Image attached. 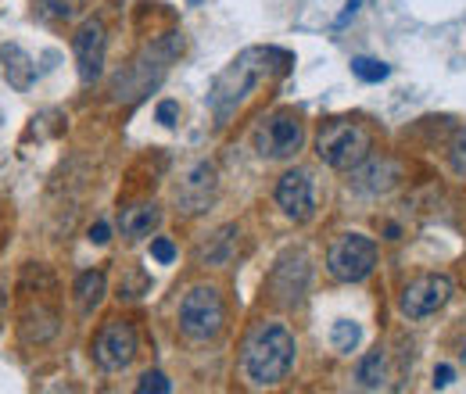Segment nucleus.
I'll use <instances>...</instances> for the list:
<instances>
[{"label": "nucleus", "mask_w": 466, "mask_h": 394, "mask_svg": "<svg viewBox=\"0 0 466 394\" xmlns=\"http://www.w3.org/2000/svg\"><path fill=\"white\" fill-rule=\"evenodd\" d=\"M294 355L298 344L284 323H258L240 348V369L255 388H273L291 373Z\"/></svg>", "instance_id": "1"}, {"label": "nucleus", "mask_w": 466, "mask_h": 394, "mask_svg": "<svg viewBox=\"0 0 466 394\" xmlns=\"http://www.w3.org/2000/svg\"><path fill=\"white\" fill-rule=\"evenodd\" d=\"M277 55H280V51H273V47H248V51H240V55L233 57L230 65L216 76L212 94H208V105H212V112H216L219 122H227V118L255 94V86L266 79L269 61Z\"/></svg>", "instance_id": "2"}, {"label": "nucleus", "mask_w": 466, "mask_h": 394, "mask_svg": "<svg viewBox=\"0 0 466 394\" xmlns=\"http://www.w3.org/2000/svg\"><path fill=\"white\" fill-rule=\"evenodd\" d=\"M373 151V136L362 122H351V118H334L319 129L316 136V155L323 166L330 169L351 172L355 166H362Z\"/></svg>", "instance_id": "3"}, {"label": "nucleus", "mask_w": 466, "mask_h": 394, "mask_svg": "<svg viewBox=\"0 0 466 394\" xmlns=\"http://www.w3.org/2000/svg\"><path fill=\"white\" fill-rule=\"evenodd\" d=\"M227 323V305H223V294L216 287H190L179 301V330L187 340H205L219 338Z\"/></svg>", "instance_id": "4"}, {"label": "nucleus", "mask_w": 466, "mask_h": 394, "mask_svg": "<svg viewBox=\"0 0 466 394\" xmlns=\"http://www.w3.org/2000/svg\"><path fill=\"white\" fill-rule=\"evenodd\" d=\"M327 269L341 283L366 280L377 269V244L366 233H341L327 251Z\"/></svg>", "instance_id": "5"}, {"label": "nucleus", "mask_w": 466, "mask_h": 394, "mask_svg": "<svg viewBox=\"0 0 466 394\" xmlns=\"http://www.w3.org/2000/svg\"><path fill=\"white\" fill-rule=\"evenodd\" d=\"M305 144V122L294 112H273L255 133V147L269 158H291Z\"/></svg>", "instance_id": "6"}, {"label": "nucleus", "mask_w": 466, "mask_h": 394, "mask_svg": "<svg viewBox=\"0 0 466 394\" xmlns=\"http://www.w3.org/2000/svg\"><path fill=\"white\" fill-rule=\"evenodd\" d=\"M94 362L105 373H118L137 359V330L126 319H108L94 338Z\"/></svg>", "instance_id": "7"}, {"label": "nucleus", "mask_w": 466, "mask_h": 394, "mask_svg": "<svg viewBox=\"0 0 466 394\" xmlns=\"http://www.w3.org/2000/svg\"><path fill=\"white\" fill-rule=\"evenodd\" d=\"M305 287H309V255H305V251H284V255L277 258L269 280H266L269 298H273L280 308H294V305L301 301Z\"/></svg>", "instance_id": "8"}, {"label": "nucleus", "mask_w": 466, "mask_h": 394, "mask_svg": "<svg viewBox=\"0 0 466 394\" xmlns=\"http://www.w3.org/2000/svg\"><path fill=\"white\" fill-rule=\"evenodd\" d=\"M452 298V280L441 277V273H427L420 280H412L399 298V308L406 312L409 319H423V316H434L438 308H445Z\"/></svg>", "instance_id": "9"}, {"label": "nucleus", "mask_w": 466, "mask_h": 394, "mask_svg": "<svg viewBox=\"0 0 466 394\" xmlns=\"http://www.w3.org/2000/svg\"><path fill=\"white\" fill-rule=\"evenodd\" d=\"M105 51H108V33L97 18L83 22L79 33L72 36V55H76V65H79V79L83 86L97 83L101 72H105Z\"/></svg>", "instance_id": "10"}, {"label": "nucleus", "mask_w": 466, "mask_h": 394, "mask_svg": "<svg viewBox=\"0 0 466 394\" xmlns=\"http://www.w3.org/2000/svg\"><path fill=\"white\" fill-rule=\"evenodd\" d=\"M277 205L280 212L294 223H309L316 216V194H312V179L305 169H291L280 176L277 183Z\"/></svg>", "instance_id": "11"}, {"label": "nucleus", "mask_w": 466, "mask_h": 394, "mask_svg": "<svg viewBox=\"0 0 466 394\" xmlns=\"http://www.w3.org/2000/svg\"><path fill=\"white\" fill-rule=\"evenodd\" d=\"M212 197H216V166L212 162H198L183 176V183L176 187V201H179L183 212L198 216V212H205L212 205Z\"/></svg>", "instance_id": "12"}, {"label": "nucleus", "mask_w": 466, "mask_h": 394, "mask_svg": "<svg viewBox=\"0 0 466 394\" xmlns=\"http://www.w3.org/2000/svg\"><path fill=\"white\" fill-rule=\"evenodd\" d=\"M58 330H61V316L55 305H47V301L36 298V305H25L22 308L18 334H22L25 344H47L51 338H58Z\"/></svg>", "instance_id": "13"}, {"label": "nucleus", "mask_w": 466, "mask_h": 394, "mask_svg": "<svg viewBox=\"0 0 466 394\" xmlns=\"http://www.w3.org/2000/svg\"><path fill=\"white\" fill-rule=\"evenodd\" d=\"M402 179V169L391 162V158H366L362 166H355L349 176V183L359 194H388L395 183Z\"/></svg>", "instance_id": "14"}, {"label": "nucleus", "mask_w": 466, "mask_h": 394, "mask_svg": "<svg viewBox=\"0 0 466 394\" xmlns=\"http://www.w3.org/2000/svg\"><path fill=\"white\" fill-rule=\"evenodd\" d=\"M0 65H4V76H7V83H11L15 90H29V86H33L36 65H33V57L25 55L18 44H4V47H0Z\"/></svg>", "instance_id": "15"}, {"label": "nucleus", "mask_w": 466, "mask_h": 394, "mask_svg": "<svg viewBox=\"0 0 466 394\" xmlns=\"http://www.w3.org/2000/svg\"><path fill=\"white\" fill-rule=\"evenodd\" d=\"M162 223V208L151 201V205H133V208H122L118 226H122V237L129 240H140V237H151V229H158Z\"/></svg>", "instance_id": "16"}, {"label": "nucleus", "mask_w": 466, "mask_h": 394, "mask_svg": "<svg viewBox=\"0 0 466 394\" xmlns=\"http://www.w3.org/2000/svg\"><path fill=\"white\" fill-rule=\"evenodd\" d=\"M101 298H105V273L101 269L79 273V280H76V305H79V312H94L101 305Z\"/></svg>", "instance_id": "17"}, {"label": "nucleus", "mask_w": 466, "mask_h": 394, "mask_svg": "<svg viewBox=\"0 0 466 394\" xmlns=\"http://www.w3.org/2000/svg\"><path fill=\"white\" fill-rule=\"evenodd\" d=\"M233 248H237V226H223V229L201 248V262H208V266H227L233 258Z\"/></svg>", "instance_id": "18"}, {"label": "nucleus", "mask_w": 466, "mask_h": 394, "mask_svg": "<svg viewBox=\"0 0 466 394\" xmlns=\"http://www.w3.org/2000/svg\"><path fill=\"white\" fill-rule=\"evenodd\" d=\"M44 22H76L86 11V0H33Z\"/></svg>", "instance_id": "19"}, {"label": "nucleus", "mask_w": 466, "mask_h": 394, "mask_svg": "<svg viewBox=\"0 0 466 394\" xmlns=\"http://www.w3.org/2000/svg\"><path fill=\"white\" fill-rule=\"evenodd\" d=\"M355 380H359V388H366V391H377V388L384 384V351H380V348H373V351H366V355L359 359Z\"/></svg>", "instance_id": "20"}, {"label": "nucleus", "mask_w": 466, "mask_h": 394, "mask_svg": "<svg viewBox=\"0 0 466 394\" xmlns=\"http://www.w3.org/2000/svg\"><path fill=\"white\" fill-rule=\"evenodd\" d=\"M351 72H355L362 83H380V79L391 76V68H388L384 61H377V57H351Z\"/></svg>", "instance_id": "21"}, {"label": "nucleus", "mask_w": 466, "mask_h": 394, "mask_svg": "<svg viewBox=\"0 0 466 394\" xmlns=\"http://www.w3.org/2000/svg\"><path fill=\"white\" fill-rule=\"evenodd\" d=\"M359 338H362V330H359V323H351V319L334 323V330H330V340H334L338 351H351V348L359 344Z\"/></svg>", "instance_id": "22"}, {"label": "nucleus", "mask_w": 466, "mask_h": 394, "mask_svg": "<svg viewBox=\"0 0 466 394\" xmlns=\"http://www.w3.org/2000/svg\"><path fill=\"white\" fill-rule=\"evenodd\" d=\"M137 391L140 394H169L173 391V384L166 380V373H158V369H147L144 377H140V384H137Z\"/></svg>", "instance_id": "23"}, {"label": "nucleus", "mask_w": 466, "mask_h": 394, "mask_svg": "<svg viewBox=\"0 0 466 394\" xmlns=\"http://www.w3.org/2000/svg\"><path fill=\"white\" fill-rule=\"evenodd\" d=\"M151 258H155L158 266H169L176 258V244L169 237H155V240H151Z\"/></svg>", "instance_id": "24"}, {"label": "nucleus", "mask_w": 466, "mask_h": 394, "mask_svg": "<svg viewBox=\"0 0 466 394\" xmlns=\"http://www.w3.org/2000/svg\"><path fill=\"white\" fill-rule=\"evenodd\" d=\"M147 290V277L144 273H129L126 280L118 283V298H140Z\"/></svg>", "instance_id": "25"}, {"label": "nucleus", "mask_w": 466, "mask_h": 394, "mask_svg": "<svg viewBox=\"0 0 466 394\" xmlns=\"http://www.w3.org/2000/svg\"><path fill=\"white\" fill-rule=\"evenodd\" d=\"M449 162H452V172H456V176H466V129L456 136V144H452V151H449Z\"/></svg>", "instance_id": "26"}, {"label": "nucleus", "mask_w": 466, "mask_h": 394, "mask_svg": "<svg viewBox=\"0 0 466 394\" xmlns=\"http://www.w3.org/2000/svg\"><path fill=\"white\" fill-rule=\"evenodd\" d=\"M155 118H158L162 126H176V118H179V105H176V101H162V105L155 108Z\"/></svg>", "instance_id": "27"}, {"label": "nucleus", "mask_w": 466, "mask_h": 394, "mask_svg": "<svg viewBox=\"0 0 466 394\" xmlns=\"http://www.w3.org/2000/svg\"><path fill=\"white\" fill-rule=\"evenodd\" d=\"M452 377H456V373H452V366H438V369H434V388H449V384H452Z\"/></svg>", "instance_id": "28"}, {"label": "nucleus", "mask_w": 466, "mask_h": 394, "mask_svg": "<svg viewBox=\"0 0 466 394\" xmlns=\"http://www.w3.org/2000/svg\"><path fill=\"white\" fill-rule=\"evenodd\" d=\"M108 233H112V229H108V223L90 226V240H94V244H108Z\"/></svg>", "instance_id": "29"}, {"label": "nucleus", "mask_w": 466, "mask_h": 394, "mask_svg": "<svg viewBox=\"0 0 466 394\" xmlns=\"http://www.w3.org/2000/svg\"><path fill=\"white\" fill-rule=\"evenodd\" d=\"M359 4H362V0H349V11H345V15L338 18V25H345V22H349L351 15H355V7H359Z\"/></svg>", "instance_id": "30"}, {"label": "nucleus", "mask_w": 466, "mask_h": 394, "mask_svg": "<svg viewBox=\"0 0 466 394\" xmlns=\"http://www.w3.org/2000/svg\"><path fill=\"white\" fill-rule=\"evenodd\" d=\"M4 305H7V283L0 280V308H4Z\"/></svg>", "instance_id": "31"}]
</instances>
